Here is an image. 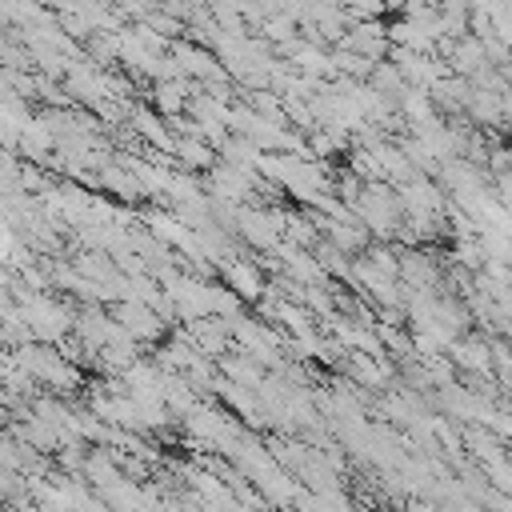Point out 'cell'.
Segmentation results:
<instances>
[{
    "label": "cell",
    "mask_w": 512,
    "mask_h": 512,
    "mask_svg": "<svg viewBox=\"0 0 512 512\" xmlns=\"http://www.w3.org/2000/svg\"><path fill=\"white\" fill-rule=\"evenodd\" d=\"M156 108L168 112V116H180V112L188 108L184 88H180V84H160V88H156Z\"/></svg>",
    "instance_id": "obj_2"
},
{
    "label": "cell",
    "mask_w": 512,
    "mask_h": 512,
    "mask_svg": "<svg viewBox=\"0 0 512 512\" xmlns=\"http://www.w3.org/2000/svg\"><path fill=\"white\" fill-rule=\"evenodd\" d=\"M452 356L460 368H472V372H484L492 364V352L480 336H468V340H452Z\"/></svg>",
    "instance_id": "obj_1"
}]
</instances>
